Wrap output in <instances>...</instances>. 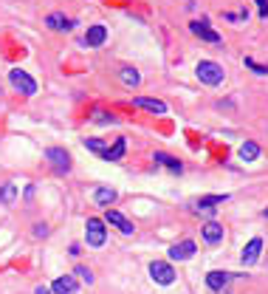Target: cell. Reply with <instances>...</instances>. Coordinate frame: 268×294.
I'll return each instance as SVG.
<instances>
[{
    "mask_svg": "<svg viewBox=\"0 0 268 294\" xmlns=\"http://www.w3.org/2000/svg\"><path fill=\"white\" fill-rule=\"evenodd\" d=\"M195 74H198V80L203 82V85H220V82H223V65H218V62L215 60H201L195 65Z\"/></svg>",
    "mask_w": 268,
    "mask_h": 294,
    "instance_id": "cell-1",
    "label": "cell"
},
{
    "mask_svg": "<svg viewBox=\"0 0 268 294\" xmlns=\"http://www.w3.org/2000/svg\"><path fill=\"white\" fill-rule=\"evenodd\" d=\"M104 238H108L104 220L102 218H88V224H85V240H88V246L99 249V246H104Z\"/></svg>",
    "mask_w": 268,
    "mask_h": 294,
    "instance_id": "cell-2",
    "label": "cell"
},
{
    "mask_svg": "<svg viewBox=\"0 0 268 294\" xmlns=\"http://www.w3.org/2000/svg\"><path fill=\"white\" fill-rule=\"evenodd\" d=\"M45 161H48L51 170L60 173V176L71 173V156H68L62 147H48V150H45Z\"/></svg>",
    "mask_w": 268,
    "mask_h": 294,
    "instance_id": "cell-3",
    "label": "cell"
},
{
    "mask_svg": "<svg viewBox=\"0 0 268 294\" xmlns=\"http://www.w3.org/2000/svg\"><path fill=\"white\" fill-rule=\"evenodd\" d=\"M9 82H12L20 93H25V96H34L37 93V82L31 80L25 71H20V68H12V71H9Z\"/></svg>",
    "mask_w": 268,
    "mask_h": 294,
    "instance_id": "cell-4",
    "label": "cell"
},
{
    "mask_svg": "<svg viewBox=\"0 0 268 294\" xmlns=\"http://www.w3.org/2000/svg\"><path fill=\"white\" fill-rule=\"evenodd\" d=\"M150 277L155 283H161V286H170V283L175 280V269H172V263H167V260H152L150 263Z\"/></svg>",
    "mask_w": 268,
    "mask_h": 294,
    "instance_id": "cell-5",
    "label": "cell"
},
{
    "mask_svg": "<svg viewBox=\"0 0 268 294\" xmlns=\"http://www.w3.org/2000/svg\"><path fill=\"white\" fill-rule=\"evenodd\" d=\"M104 224H110V227H116L122 235H133V232H136L133 220H127L122 212H116V209H110V207H108V212H104Z\"/></svg>",
    "mask_w": 268,
    "mask_h": 294,
    "instance_id": "cell-6",
    "label": "cell"
},
{
    "mask_svg": "<svg viewBox=\"0 0 268 294\" xmlns=\"http://www.w3.org/2000/svg\"><path fill=\"white\" fill-rule=\"evenodd\" d=\"M260 252H262V238H251L249 243H246L243 255H240L243 266H254L257 260H260Z\"/></svg>",
    "mask_w": 268,
    "mask_h": 294,
    "instance_id": "cell-7",
    "label": "cell"
},
{
    "mask_svg": "<svg viewBox=\"0 0 268 294\" xmlns=\"http://www.w3.org/2000/svg\"><path fill=\"white\" fill-rule=\"evenodd\" d=\"M104 40H108V29H104L102 23L88 26V31H85V45H88V48H99Z\"/></svg>",
    "mask_w": 268,
    "mask_h": 294,
    "instance_id": "cell-8",
    "label": "cell"
},
{
    "mask_svg": "<svg viewBox=\"0 0 268 294\" xmlns=\"http://www.w3.org/2000/svg\"><path fill=\"white\" fill-rule=\"evenodd\" d=\"M195 240H181V243H175L170 249V260H178V263H181V260H189V257L195 255Z\"/></svg>",
    "mask_w": 268,
    "mask_h": 294,
    "instance_id": "cell-9",
    "label": "cell"
},
{
    "mask_svg": "<svg viewBox=\"0 0 268 294\" xmlns=\"http://www.w3.org/2000/svg\"><path fill=\"white\" fill-rule=\"evenodd\" d=\"M189 31H192L195 37H201V40H206V43H220V34L215 29H209V23L195 20V23H189Z\"/></svg>",
    "mask_w": 268,
    "mask_h": 294,
    "instance_id": "cell-10",
    "label": "cell"
},
{
    "mask_svg": "<svg viewBox=\"0 0 268 294\" xmlns=\"http://www.w3.org/2000/svg\"><path fill=\"white\" fill-rule=\"evenodd\" d=\"M45 26H48L51 31H71L73 29V20L65 17L62 12H51L48 17H45Z\"/></svg>",
    "mask_w": 268,
    "mask_h": 294,
    "instance_id": "cell-11",
    "label": "cell"
},
{
    "mask_svg": "<svg viewBox=\"0 0 268 294\" xmlns=\"http://www.w3.org/2000/svg\"><path fill=\"white\" fill-rule=\"evenodd\" d=\"M229 201V195H203L201 201H198L195 212H203V215H215V209H218V204H226Z\"/></svg>",
    "mask_w": 268,
    "mask_h": 294,
    "instance_id": "cell-12",
    "label": "cell"
},
{
    "mask_svg": "<svg viewBox=\"0 0 268 294\" xmlns=\"http://www.w3.org/2000/svg\"><path fill=\"white\" fill-rule=\"evenodd\" d=\"M133 108H144V110H150V113H167V102H161V99H150V96H136Z\"/></svg>",
    "mask_w": 268,
    "mask_h": 294,
    "instance_id": "cell-13",
    "label": "cell"
},
{
    "mask_svg": "<svg viewBox=\"0 0 268 294\" xmlns=\"http://www.w3.org/2000/svg\"><path fill=\"white\" fill-rule=\"evenodd\" d=\"M124 150H127V139H124V136H119L113 144H108V150H104L102 159H104V161H122Z\"/></svg>",
    "mask_w": 268,
    "mask_h": 294,
    "instance_id": "cell-14",
    "label": "cell"
},
{
    "mask_svg": "<svg viewBox=\"0 0 268 294\" xmlns=\"http://www.w3.org/2000/svg\"><path fill=\"white\" fill-rule=\"evenodd\" d=\"M229 280H232V275H229V272H209V275H206L209 291H223V288L229 286Z\"/></svg>",
    "mask_w": 268,
    "mask_h": 294,
    "instance_id": "cell-15",
    "label": "cell"
},
{
    "mask_svg": "<svg viewBox=\"0 0 268 294\" xmlns=\"http://www.w3.org/2000/svg\"><path fill=\"white\" fill-rule=\"evenodd\" d=\"M201 235H203V240H206V243H220V240H223V227H220V224H215V220H209V224H203L201 227Z\"/></svg>",
    "mask_w": 268,
    "mask_h": 294,
    "instance_id": "cell-16",
    "label": "cell"
},
{
    "mask_svg": "<svg viewBox=\"0 0 268 294\" xmlns=\"http://www.w3.org/2000/svg\"><path fill=\"white\" fill-rule=\"evenodd\" d=\"M51 291H54V294H76V280H73L71 275L57 277V280L51 283Z\"/></svg>",
    "mask_w": 268,
    "mask_h": 294,
    "instance_id": "cell-17",
    "label": "cell"
},
{
    "mask_svg": "<svg viewBox=\"0 0 268 294\" xmlns=\"http://www.w3.org/2000/svg\"><path fill=\"white\" fill-rule=\"evenodd\" d=\"M17 201V184H3V187H0V204H3V207H12V204Z\"/></svg>",
    "mask_w": 268,
    "mask_h": 294,
    "instance_id": "cell-18",
    "label": "cell"
},
{
    "mask_svg": "<svg viewBox=\"0 0 268 294\" xmlns=\"http://www.w3.org/2000/svg\"><path fill=\"white\" fill-rule=\"evenodd\" d=\"M152 161H155V164H161V167H167V170H172V173H181L183 170V164L178 159H172L170 153H155V159H152Z\"/></svg>",
    "mask_w": 268,
    "mask_h": 294,
    "instance_id": "cell-19",
    "label": "cell"
},
{
    "mask_svg": "<svg viewBox=\"0 0 268 294\" xmlns=\"http://www.w3.org/2000/svg\"><path fill=\"white\" fill-rule=\"evenodd\" d=\"M240 159L243 161H257L260 159V144H257V141H243V144H240Z\"/></svg>",
    "mask_w": 268,
    "mask_h": 294,
    "instance_id": "cell-20",
    "label": "cell"
},
{
    "mask_svg": "<svg viewBox=\"0 0 268 294\" xmlns=\"http://www.w3.org/2000/svg\"><path fill=\"white\" fill-rule=\"evenodd\" d=\"M93 201H96L99 207H110V204L116 201V190H110V187H99V190L93 192Z\"/></svg>",
    "mask_w": 268,
    "mask_h": 294,
    "instance_id": "cell-21",
    "label": "cell"
},
{
    "mask_svg": "<svg viewBox=\"0 0 268 294\" xmlns=\"http://www.w3.org/2000/svg\"><path fill=\"white\" fill-rule=\"evenodd\" d=\"M119 80H122L127 88H139L141 85V74L136 71V68H122V71H119Z\"/></svg>",
    "mask_w": 268,
    "mask_h": 294,
    "instance_id": "cell-22",
    "label": "cell"
},
{
    "mask_svg": "<svg viewBox=\"0 0 268 294\" xmlns=\"http://www.w3.org/2000/svg\"><path fill=\"white\" fill-rule=\"evenodd\" d=\"M82 144H85L91 153H96V156H104V150H108V144H104L102 139H82Z\"/></svg>",
    "mask_w": 268,
    "mask_h": 294,
    "instance_id": "cell-23",
    "label": "cell"
},
{
    "mask_svg": "<svg viewBox=\"0 0 268 294\" xmlns=\"http://www.w3.org/2000/svg\"><path fill=\"white\" fill-rule=\"evenodd\" d=\"M93 122H99V125H113V122H116V116H113V113H104V110H96V113H93Z\"/></svg>",
    "mask_w": 268,
    "mask_h": 294,
    "instance_id": "cell-24",
    "label": "cell"
},
{
    "mask_svg": "<svg viewBox=\"0 0 268 294\" xmlns=\"http://www.w3.org/2000/svg\"><path fill=\"white\" fill-rule=\"evenodd\" d=\"M246 65H249L254 74H260V77H265V74H268V65H260V62H254L251 57H246Z\"/></svg>",
    "mask_w": 268,
    "mask_h": 294,
    "instance_id": "cell-25",
    "label": "cell"
},
{
    "mask_svg": "<svg viewBox=\"0 0 268 294\" xmlns=\"http://www.w3.org/2000/svg\"><path fill=\"white\" fill-rule=\"evenodd\" d=\"M76 275H79V277H82V280H85V283H88V286H91V283H93V272H91V269H88V266H76Z\"/></svg>",
    "mask_w": 268,
    "mask_h": 294,
    "instance_id": "cell-26",
    "label": "cell"
},
{
    "mask_svg": "<svg viewBox=\"0 0 268 294\" xmlns=\"http://www.w3.org/2000/svg\"><path fill=\"white\" fill-rule=\"evenodd\" d=\"M45 235H48V227H45V224H37V227H34V238H45Z\"/></svg>",
    "mask_w": 268,
    "mask_h": 294,
    "instance_id": "cell-27",
    "label": "cell"
},
{
    "mask_svg": "<svg viewBox=\"0 0 268 294\" xmlns=\"http://www.w3.org/2000/svg\"><path fill=\"white\" fill-rule=\"evenodd\" d=\"M257 9H260V17H268V0H257Z\"/></svg>",
    "mask_w": 268,
    "mask_h": 294,
    "instance_id": "cell-28",
    "label": "cell"
},
{
    "mask_svg": "<svg viewBox=\"0 0 268 294\" xmlns=\"http://www.w3.org/2000/svg\"><path fill=\"white\" fill-rule=\"evenodd\" d=\"M34 294H51V288H48V286H37Z\"/></svg>",
    "mask_w": 268,
    "mask_h": 294,
    "instance_id": "cell-29",
    "label": "cell"
}]
</instances>
